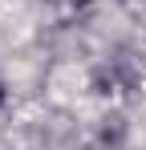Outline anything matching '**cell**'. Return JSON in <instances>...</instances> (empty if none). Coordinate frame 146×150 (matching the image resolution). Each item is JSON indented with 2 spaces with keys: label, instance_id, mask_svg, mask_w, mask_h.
Instances as JSON below:
<instances>
[{
  "label": "cell",
  "instance_id": "6da1fadb",
  "mask_svg": "<svg viewBox=\"0 0 146 150\" xmlns=\"http://www.w3.org/2000/svg\"><path fill=\"white\" fill-rule=\"evenodd\" d=\"M4 101H8V89H4V81H0V105H4Z\"/></svg>",
  "mask_w": 146,
  "mask_h": 150
}]
</instances>
